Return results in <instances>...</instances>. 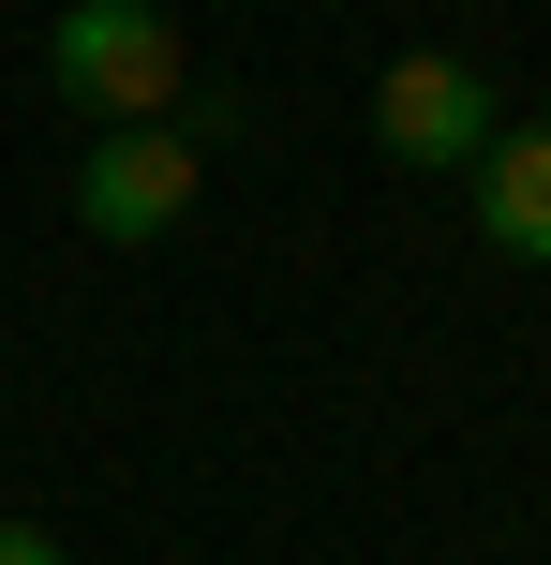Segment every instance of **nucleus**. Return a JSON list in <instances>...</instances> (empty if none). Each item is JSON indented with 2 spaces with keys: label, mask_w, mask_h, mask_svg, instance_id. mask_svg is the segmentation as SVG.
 Returning a JSON list of instances; mask_svg holds the SVG:
<instances>
[{
  "label": "nucleus",
  "mask_w": 551,
  "mask_h": 565,
  "mask_svg": "<svg viewBox=\"0 0 551 565\" xmlns=\"http://www.w3.org/2000/svg\"><path fill=\"white\" fill-rule=\"evenodd\" d=\"M179 209H194V135H165V119L89 135V164H75V224L105 238V254H149Z\"/></svg>",
  "instance_id": "7ed1b4c3"
},
{
  "label": "nucleus",
  "mask_w": 551,
  "mask_h": 565,
  "mask_svg": "<svg viewBox=\"0 0 551 565\" xmlns=\"http://www.w3.org/2000/svg\"><path fill=\"white\" fill-rule=\"evenodd\" d=\"M373 135H388V164H477V149L507 135V105H492L477 60L417 45V60H388V75H373Z\"/></svg>",
  "instance_id": "f03ea898"
},
{
  "label": "nucleus",
  "mask_w": 551,
  "mask_h": 565,
  "mask_svg": "<svg viewBox=\"0 0 551 565\" xmlns=\"http://www.w3.org/2000/svg\"><path fill=\"white\" fill-rule=\"evenodd\" d=\"M0 565H75V551H60L45 521H0Z\"/></svg>",
  "instance_id": "39448f33"
},
{
  "label": "nucleus",
  "mask_w": 551,
  "mask_h": 565,
  "mask_svg": "<svg viewBox=\"0 0 551 565\" xmlns=\"http://www.w3.org/2000/svg\"><path fill=\"white\" fill-rule=\"evenodd\" d=\"M45 75H60V105H89L105 135H135V119H165L179 89H194V45H179L165 0H60Z\"/></svg>",
  "instance_id": "f257e3e1"
},
{
  "label": "nucleus",
  "mask_w": 551,
  "mask_h": 565,
  "mask_svg": "<svg viewBox=\"0 0 551 565\" xmlns=\"http://www.w3.org/2000/svg\"><path fill=\"white\" fill-rule=\"evenodd\" d=\"M463 179H477V238L507 268H551V119H507Z\"/></svg>",
  "instance_id": "20e7f679"
}]
</instances>
